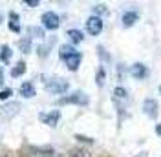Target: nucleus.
<instances>
[{
	"instance_id": "nucleus-9",
	"label": "nucleus",
	"mask_w": 161,
	"mask_h": 157,
	"mask_svg": "<svg viewBox=\"0 0 161 157\" xmlns=\"http://www.w3.org/2000/svg\"><path fill=\"white\" fill-rule=\"evenodd\" d=\"M130 73L136 78H139V80H141V78L147 77V66H145V64H141V62H137V64H134V66L130 68Z\"/></svg>"
},
{
	"instance_id": "nucleus-7",
	"label": "nucleus",
	"mask_w": 161,
	"mask_h": 157,
	"mask_svg": "<svg viewBox=\"0 0 161 157\" xmlns=\"http://www.w3.org/2000/svg\"><path fill=\"white\" fill-rule=\"evenodd\" d=\"M143 111L150 119H156L158 117V102L154 99H145L143 100Z\"/></svg>"
},
{
	"instance_id": "nucleus-13",
	"label": "nucleus",
	"mask_w": 161,
	"mask_h": 157,
	"mask_svg": "<svg viewBox=\"0 0 161 157\" xmlns=\"http://www.w3.org/2000/svg\"><path fill=\"white\" fill-rule=\"evenodd\" d=\"M9 30L15 31V33H19V31H20L19 15H17V13H11V15H9Z\"/></svg>"
},
{
	"instance_id": "nucleus-5",
	"label": "nucleus",
	"mask_w": 161,
	"mask_h": 157,
	"mask_svg": "<svg viewBox=\"0 0 161 157\" xmlns=\"http://www.w3.org/2000/svg\"><path fill=\"white\" fill-rule=\"evenodd\" d=\"M20 111V102H9V104H2L0 106V115L2 117H15Z\"/></svg>"
},
{
	"instance_id": "nucleus-17",
	"label": "nucleus",
	"mask_w": 161,
	"mask_h": 157,
	"mask_svg": "<svg viewBox=\"0 0 161 157\" xmlns=\"http://www.w3.org/2000/svg\"><path fill=\"white\" fill-rule=\"evenodd\" d=\"M126 97H128V95H126V89L125 88H119V86H117V88L114 89V99H115V100H126Z\"/></svg>"
},
{
	"instance_id": "nucleus-25",
	"label": "nucleus",
	"mask_w": 161,
	"mask_h": 157,
	"mask_svg": "<svg viewBox=\"0 0 161 157\" xmlns=\"http://www.w3.org/2000/svg\"><path fill=\"white\" fill-rule=\"evenodd\" d=\"M156 133L161 137V124H156Z\"/></svg>"
},
{
	"instance_id": "nucleus-6",
	"label": "nucleus",
	"mask_w": 161,
	"mask_h": 157,
	"mask_svg": "<svg viewBox=\"0 0 161 157\" xmlns=\"http://www.w3.org/2000/svg\"><path fill=\"white\" fill-rule=\"evenodd\" d=\"M39 119L44 124H48V126H57V122L60 119V111L59 110H51L50 113H40Z\"/></svg>"
},
{
	"instance_id": "nucleus-16",
	"label": "nucleus",
	"mask_w": 161,
	"mask_h": 157,
	"mask_svg": "<svg viewBox=\"0 0 161 157\" xmlns=\"http://www.w3.org/2000/svg\"><path fill=\"white\" fill-rule=\"evenodd\" d=\"M24 71H26V64L24 62H19L15 68H11V77H20Z\"/></svg>"
},
{
	"instance_id": "nucleus-27",
	"label": "nucleus",
	"mask_w": 161,
	"mask_h": 157,
	"mask_svg": "<svg viewBox=\"0 0 161 157\" xmlns=\"http://www.w3.org/2000/svg\"><path fill=\"white\" fill-rule=\"evenodd\" d=\"M0 20H2V15H0Z\"/></svg>"
},
{
	"instance_id": "nucleus-4",
	"label": "nucleus",
	"mask_w": 161,
	"mask_h": 157,
	"mask_svg": "<svg viewBox=\"0 0 161 157\" xmlns=\"http://www.w3.org/2000/svg\"><path fill=\"white\" fill-rule=\"evenodd\" d=\"M86 30H88L90 35L97 37L101 31H103V20L99 17H90V19L86 20Z\"/></svg>"
},
{
	"instance_id": "nucleus-8",
	"label": "nucleus",
	"mask_w": 161,
	"mask_h": 157,
	"mask_svg": "<svg viewBox=\"0 0 161 157\" xmlns=\"http://www.w3.org/2000/svg\"><path fill=\"white\" fill-rule=\"evenodd\" d=\"M80 59H82V57H80V53H79V51H75V53L70 55L64 62H66V66H68L70 71H77V68L80 66Z\"/></svg>"
},
{
	"instance_id": "nucleus-1",
	"label": "nucleus",
	"mask_w": 161,
	"mask_h": 157,
	"mask_svg": "<svg viewBox=\"0 0 161 157\" xmlns=\"http://www.w3.org/2000/svg\"><path fill=\"white\" fill-rule=\"evenodd\" d=\"M68 80L62 77H53L50 78L48 82H46V89L50 91V93H53V95H60V93H64L66 89H68Z\"/></svg>"
},
{
	"instance_id": "nucleus-19",
	"label": "nucleus",
	"mask_w": 161,
	"mask_h": 157,
	"mask_svg": "<svg viewBox=\"0 0 161 157\" xmlns=\"http://www.w3.org/2000/svg\"><path fill=\"white\" fill-rule=\"evenodd\" d=\"M104 77H106V75H104V69L99 68L97 69V86H103V84H104Z\"/></svg>"
},
{
	"instance_id": "nucleus-28",
	"label": "nucleus",
	"mask_w": 161,
	"mask_h": 157,
	"mask_svg": "<svg viewBox=\"0 0 161 157\" xmlns=\"http://www.w3.org/2000/svg\"><path fill=\"white\" fill-rule=\"evenodd\" d=\"M159 91H161V86H159Z\"/></svg>"
},
{
	"instance_id": "nucleus-12",
	"label": "nucleus",
	"mask_w": 161,
	"mask_h": 157,
	"mask_svg": "<svg viewBox=\"0 0 161 157\" xmlns=\"http://www.w3.org/2000/svg\"><path fill=\"white\" fill-rule=\"evenodd\" d=\"M77 49L73 48V46H70V44H64V46H60V49H59V55H60V59L62 60H66L70 55H73Z\"/></svg>"
},
{
	"instance_id": "nucleus-20",
	"label": "nucleus",
	"mask_w": 161,
	"mask_h": 157,
	"mask_svg": "<svg viewBox=\"0 0 161 157\" xmlns=\"http://www.w3.org/2000/svg\"><path fill=\"white\" fill-rule=\"evenodd\" d=\"M11 95H13V89H11V88H6V89H2V91H0V99H2V100H8Z\"/></svg>"
},
{
	"instance_id": "nucleus-24",
	"label": "nucleus",
	"mask_w": 161,
	"mask_h": 157,
	"mask_svg": "<svg viewBox=\"0 0 161 157\" xmlns=\"http://www.w3.org/2000/svg\"><path fill=\"white\" fill-rule=\"evenodd\" d=\"M103 11H106L104 6H95V13H103Z\"/></svg>"
},
{
	"instance_id": "nucleus-10",
	"label": "nucleus",
	"mask_w": 161,
	"mask_h": 157,
	"mask_svg": "<svg viewBox=\"0 0 161 157\" xmlns=\"http://www.w3.org/2000/svg\"><path fill=\"white\" fill-rule=\"evenodd\" d=\"M20 95L22 97H26V99H31V97H35L37 95V91H35V86L31 84V82H24L22 86H20Z\"/></svg>"
},
{
	"instance_id": "nucleus-18",
	"label": "nucleus",
	"mask_w": 161,
	"mask_h": 157,
	"mask_svg": "<svg viewBox=\"0 0 161 157\" xmlns=\"http://www.w3.org/2000/svg\"><path fill=\"white\" fill-rule=\"evenodd\" d=\"M19 46H20V49H22L24 53H28V51H30V48H31V37H28V39H22L19 42Z\"/></svg>"
},
{
	"instance_id": "nucleus-15",
	"label": "nucleus",
	"mask_w": 161,
	"mask_h": 157,
	"mask_svg": "<svg viewBox=\"0 0 161 157\" xmlns=\"http://www.w3.org/2000/svg\"><path fill=\"white\" fill-rule=\"evenodd\" d=\"M0 59H2V62L9 64V60H11V48L9 46H2V49H0Z\"/></svg>"
},
{
	"instance_id": "nucleus-14",
	"label": "nucleus",
	"mask_w": 161,
	"mask_h": 157,
	"mask_svg": "<svg viewBox=\"0 0 161 157\" xmlns=\"http://www.w3.org/2000/svg\"><path fill=\"white\" fill-rule=\"evenodd\" d=\"M68 37H70V40L73 42V44H79V42H82V39H84L79 30H70L68 31Z\"/></svg>"
},
{
	"instance_id": "nucleus-3",
	"label": "nucleus",
	"mask_w": 161,
	"mask_h": 157,
	"mask_svg": "<svg viewBox=\"0 0 161 157\" xmlns=\"http://www.w3.org/2000/svg\"><path fill=\"white\" fill-rule=\"evenodd\" d=\"M40 20H42V26H44L46 30H57V28H59V17H57L53 11H46Z\"/></svg>"
},
{
	"instance_id": "nucleus-2",
	"label": "nucleus",
	"mask_w": 161,
	"mask_h": 157,
	"mask_svg": "<svg viewBox=\"0 0 161 157\" xmlns=\"http://www.w3.org/2000/svg\"><path fill=\"white\" fill-rule=\"evenodd\" d=\"M60 104H79V106H86L88 104V95L82 93V91H75L68 97H62L59 100Z\"/></svg>"
},
{
	"instance_id": "nucleus-23",
	"label": "nucleus",
	"mask_w": 161,
	"mask_h": 157,
	"mask_svg": "<svg viewBox=\"0 0 161 157\" xmlns=\"http://www.w3.org/2000/svg\"><path fill=\"white\" fill-rule=\"evenodd\" d=\"M71 157H88V154L86 152H80V150H77V152H73V155Z\"/></svg>"
},
{
	"instance_id": "nucleus-11",
	"label": "nucleus",
	"mask_w": 161,
	"mask_h": 157,
	"mask_svg": "<svg viewBox=\"0 0 161 157\" xmlns=\"http://www.w3.org/2000/svg\"><path fill=\"white\" fill-rule=\"evenodd\" d=\"M137 19H139V15H137L136 11H126V13L123 15V26H125V28H130V26H134V24L137 22Z\"/></svg>"
},
{
	"instance_id": "nucleus-26",
	"label": "nucleus",
	"mask_w": 161,
	"mask_h": 157,
	"mask_svg": "<svg viewBox=\"0 0 161 157\" xmlns=\"http://www.w3.org/2000/svg\"><path fill=\"white\" fill-rule=\"evenodd\" d=\"M2 82H4V80H2V71H0V86H2Z\"/></svg>"
},
{
	"instance_id": "nucleus-22",
	"label": "nucleus",
	"mask_w": 161,
	"mask_h": 157,
	"mask_svg": "<svg viewBox=\"0 0 161 157\" xmlns=\"http://www.w3.org/2000/svg\"><path fill=\"white\" fill-rule=\"evenodd\" d=\"M24 6H30V8H35V6H39V0H26V2H24Z\"/></svg>"
},
{
	"instance_id": "nucleus-21",
	"label": "nucleus",
	"mask_w": 161,
	"mask_h": 157,
	"mask_svg": "<svg viewBox=\"0 0 161 157\" xmlns=\"http://www.w3.org/2000/svg\"><path fill=\"white\" fill-rule=\"evenodd\" d=\"M30 33H33V35L39 37V39H44V31L40 30V28H30Z\"/></svg>"
}]
</instances>
